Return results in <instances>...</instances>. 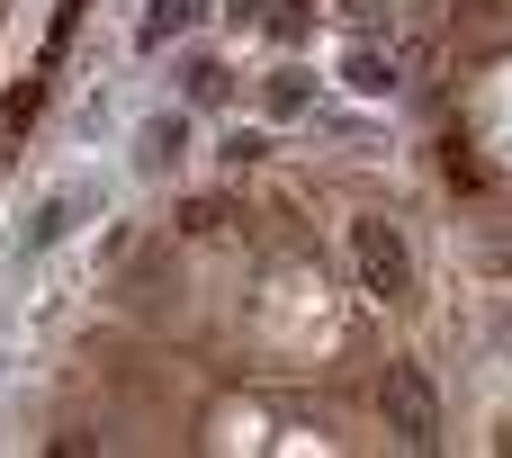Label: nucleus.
<instances>
[{"mask_svg": "<svg viewBox=\"0 0 512 458\" xmlns=\"http://www.w3.org/2000/svg\"><path fill=\"white\" fill-rule=\"evenodd\" d=\"M180 144H189V126H180V117H153V126H144V171H171Z\"/></svg>", "mask_w": 512, "mask_h": 458, "instance_id": "4", "label": "nucleus"}, {"mask_svg": "<svg viewBox=\"0 0 512 458\" xmlns=\"http://www.w3.org/2000/svg\"><path fill=\"white\" fill-rule=\"evenodd\" d=\"M198 18V0H153V18H144V45H162L171 27H189Z\"/></svg>", "mask_w": 512, "mask_h": 458, "instance_id": "5", "label": "nucleus"}, {"mask_svg": "<svg viewBox=\"0 0 512 458\" xmlns=\"http://www.w3.org/2000/svg\"><path fill=\"white\" fill-rule=\"evenodd\" d=\"M351 90H396V72H387V54H369V45H360V54H351Z\"/></svg>", "mask_w": 512, "mask_h": 458, "instance_id": "6", "label": "nucleus"}, {"mask_svg": "<svg viewBox=\"0 0 512 458\" xmlns=\"http://www.w3.org/2000/svg\"><path fill=\"white\" fill-rule=\"evenodd\" d=\"M378 414H387V432H396L405 450H441V396H432V378H423L414 360H387Z\"/></svg>", "mask_w": 512, "mask_h": 458, "instance_id": "1", "label": "nucleus"}, {"mask_svg": "<svg viewBox=\"0 0 512 458\" xmlns=\"http://www.w3.org/2000/svg\"><path fill=\"white\" fill-rule=\"evenodd\" d=\"M351 261H360V288H369L378 306H405V297H414V252H405V234H396L387 216H360V225H351Z\"/></svg>", "mask_w": 512, "mask_h": 458, "instance_id": "2", "label": "nucleus"}, {"mask_svg": "<svg viewBox=\"0 0 512 458\" xmlns=\"http://www.w3.org/2000/svg\"><path fill=\"white\" fill-rule=\"evenodd\" d=\"M72 216H81V189H54V198H45V216L27 225V252H45L54 234H72Z\"/></svg>", "mask_w": 512, "mask_h": 458, "instance_id": "3", "label": "nucleus"}, {"mask_svg": "<svg viewBox=\"0 0 512 458\" xmlns=\"http://www.w3.org/2000/svg\"><path fill=\"white\" fill-rule=\"evenodd\" d=\"M270 108H279V117H288V108H306V81H297V72H279V81H270Z\"/></svg>", "mask_w": 512, "mask_h": 458, "instance_id": "8", "label": "nucleus"}, {"mask_svg": "<svg viewBox=\"0 0 512 458\" xmlns=\"http://www.w3.org/2000/svg\"><path fill=\"white\" fill-rule=\"evenodd\" d=\"M180 225H189V234H225V198H189Z\"/></svg>", "mask_w": 512, "mask_h": 458, "instance_id": "7", "label": "nucleus"}]
</instances>
